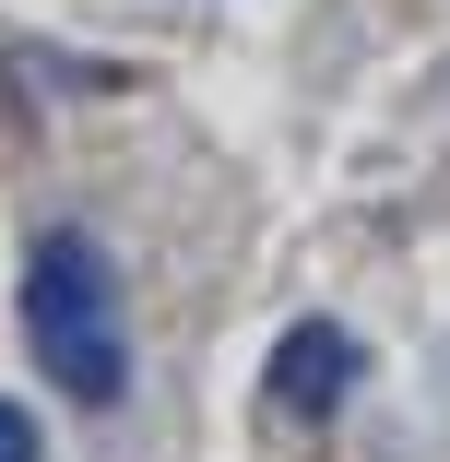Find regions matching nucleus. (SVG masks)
I'll return each mask as SVG.
<instances>
[{"mask_svg": "<svg viewBox=\"0 0 450 462\" xmlns=\"http://www.w3.org/2000/svg\"><path fill=\"white\" fill-rule=\"evenodd\" d=\"M355 392V332L344 320H297L285 344H273V403L285 415H332Z\"/></svg>", "mask_w": 450, "mask_h": 462, "instance_id": "2", "label": "nucleus"}, {"mask_svg": "<svg viewBox=\"0 0 450 462\" xmlns=\"http://www.w3.org/2000/svg\"><path fill=\"white\" fill-rule=\"evenodd\" d=\"M36 450H48V439H36V415H24V403H0V462H36Z\"/></svg>", "mask_w": 450, "mask_h": 462, "instance_id": "3", "label": "nucleus"}, {"mask_svg": "<svg viewBox=\"0 0 450 462\" xmlns=\"http://www.w3.org/2000/svg\"><path fill=\"white\" fill-rule=\"evenodd\" d=\"M24 344L71 403H119L131 392V332H119V273L83 226H48L24 261Z\"/></svg>", "mask_w": 450, "mask_h": 462, "instance_id": "1", "label": "nucleus"}]
</instances>
